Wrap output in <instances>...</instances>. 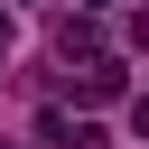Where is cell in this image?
<instances>
[{"instance_id":"1","label":"cell","mask_w":149,"mask_h":149,"mask_svg":"<svg viewBox=\"0 0 149 149\" xmlns=\"http://www.w3.org/2000/svg\"><path fill=\"white\" fill-rule=\"evenodd\" d=\"M74 93H84V102H121V65H84Z\"/></svg>"},{"instance_id":"4","label":"cell","mask_w":149,"mask_h":149,"mask_svg":"<svg viewBox=\"0 0 149 149\" xmlns=\"http://www.w3.org/2000/svg\"><path fill=\"white\" fill-rule=\"evenodd\" d=\"M84 9H102V0H84Z\"/></svg>"},{"instance_id":"3","label":"cell","mask_w":149,"mask_h":149,"mask_svg":"<svg viewBox=\"0 0 149 149\" xmlns=\"http://www.w3.org/2000/svg\"><path fill=\"white\" fill-rule=\"evenodd\" d=\"M0 56H9V19H0Z\"/></svg>"},{"instance_id":"2","label":"cell","mask_w":149,"mask_h":149,"mask_svg":"<svg viewBox=\"0 0 149 149\" xmlns=\"http://www.w3.org/2000/svg\"><path fill=\"white\" fill-rule=\"evenodd\" d=\"M130 130H140V140H149V93H140V102H130Z\"/></svg>"}]
</instances>
